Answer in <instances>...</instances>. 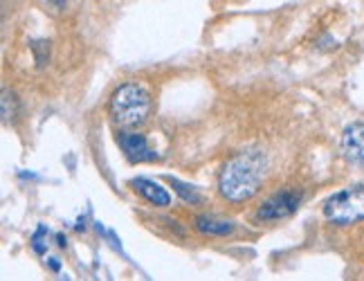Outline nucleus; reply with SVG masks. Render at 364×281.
Returning <instances> with one entry per match:
<instances>
[{
  "mask_svg": "<svg viewBox=\"0 0 364 281\" xmlns=\"http://www.w3.org/2000/svg\"><path fill=\"white\" fill-rule=\"evenodd\" d=\"M196 228H198L203 234H214V236H225L234 230L232 221H220L214 216H198L196 218Z\"/></svg>",
  "mask_w": 364,
  "mask_h": 281,
  "instance_id": "nucleus-8",
  "label": "nucleus"
},
{
  "mask_svg": "<svg viewBox=\"0 0 364 281\" xmlns=\"http://www.w3.org/2000/svg\"><path fill=\"white\" fill-rule=\"evenodd\" d=\"M133 189L142 196L144 201H149L151 205H156V207H169L171 205V196L169 191H166L164 187H160L158 182H153V180H146V178H135L133 182Z\"/></svg>",
  "mask_w": 364,
  "mask_h": 281,
  "instance_id": "nucleus-7",
  "label": "nucleus"
},
{
  "mask_svg": "<svg viewBox=\"0 0 364 281\" xmlns=\"http://www.w3.org/2000/svg\"><path fill=\"white\" fill-rule=\"evenodd\" d=\"M301 205V191L295 189H284L270 196L259 209H257V218L259 221H282L290 214L297 212V207Z\"/></svg>",
  "mask_w": 364,
  "mask_h": 281,
  "instance_id": "nucleus-4",
  "label": "nucleus"
},
{
  "mask_svg": "<svg viewBox=\"0 0 364 281\" xmlns=\"http://www.w3.org/2000/svg\"><path fill=\"white\" fill-rule=\"evenodd\" d=\"M324 216L335 225H353L364 221V185L338 191L326 201Z\"/></svg>",
  "mask_w": 364,
  "mask_h": 281,
  "instance_id": "nucleus-3",
  "label": "nucleus"
},
{
  "mask_svg": "<svg viewBox=\"0 0 364 281\" xmlns=\"http://www.w3.org/2000/svg\"><path fill=\"white\" fill-rule=\"evenodd\" d=\"M151 110V97L149 92L137 86V83H124L119 86L108 102V112L113 122L122 129H135L142 126Z\"/></svg>",
  "mask_w": 364,
  "mask_h": 281,
  "instance_id": "nucleus-2",
  "label": "nucleus"
},
{
  "mask_svg": "<svg viewBox=\"0 0 364 281\" xmlns=\"http://www.w3.org/2000/svg\"><path fill=\"white\" fill-rule=\"evenodd\" d=\"M117 144L122 147L124 156L131 162H149L156 160V151H153L146 142V137L142 133H129L122 131L117 133Z\"/></svg>",
  "mask_w": 364,
  "mask_h": 281,
  "instance_id": "nucleus-5",
  "label": "nucleus"
},
{
  "mask_svg": "<svg viewBox=\"0 0 364 281\" xmlns=\"http://www.w3.org/2000/svg\"><path fill=\"white\" fill-rule=\"evenodd\" d=\"M342 153L348 162L364 166V124L355 122L342 133Z\"/></svg>",
  "mask_w": 364,
  "mask_h": 281,
  "instance_id": "nucleus-6",
  "label": "nucleus"
},
{
  "mask_svg": "<svg viewBox=\"0 0 364 281\" xmlns=\"http://www.w3.org/2000/svg\"><path fill=\"white\" fill-rule=\"evenodd\" d=\"M176 189H178V193L182 196V198L189 201V203H191V201H200L198 196H196L193 191H189V189H185V185H180V182H176Z\"/></svg>",
  "mask_w": 364,
  "mask_h": 281,
  "instance_id": "nucleus-9",
  "label": "nucleus"
},
{
  "mask_svg": "<svg viewBox=\"0 0 364 281\" xmlns=\"http://www.w3.org/2000/svg\"><path fill=\"white\" fill-rule=\"evenodd\" d=\"M263 156L259 151H245L225 162L218 176V189L230 203L250 201L261 187Z\"/></svg>",
  "mask_w": 364,
  "mask_h": 281,
  "instance_id": "nucleus-1",
  "label": "nucleus"
}]
</instances>
